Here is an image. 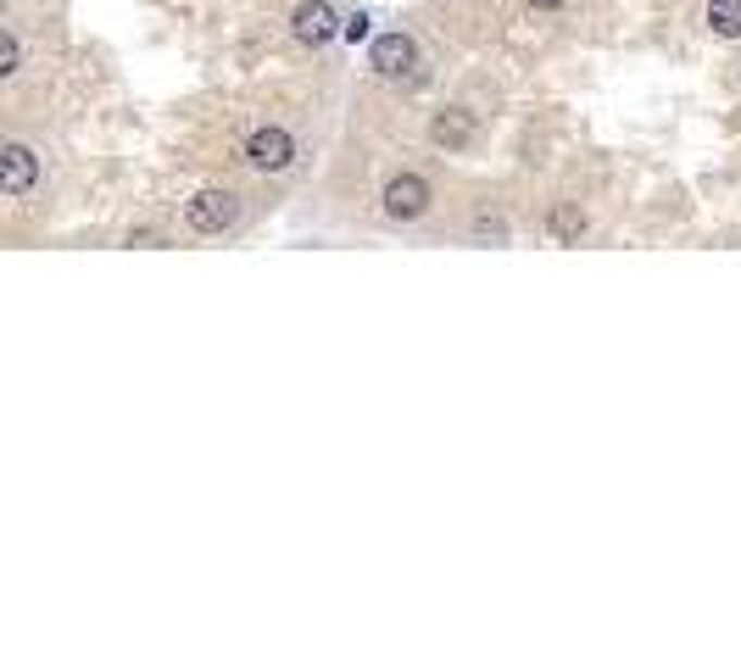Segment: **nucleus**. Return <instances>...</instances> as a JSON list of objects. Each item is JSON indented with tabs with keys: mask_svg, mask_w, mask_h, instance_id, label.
<instances>
[{
	"mask_svg": "<svg viewBox=\"0 0 741 668\" xmlns=\"http://www.w3.org/2000/svg\"><path fill=\"white\" fill-rule=\"evenodd\" d=\"M39 184V157L28 146H0V196H28Z\"/></svg>",
	"mask_w": 741,
	"mask_h": 668,
	"instance_id": "f257e3e1",
	"label": "nucleus"
},
{
	"mask_svg": "<svg viewBox=\"0 0 741 668\" xmlns=\"http://www.w3.org/2000/svg\"><path fill=\"white\" fill-rule=\"evenodd\" d=\"M424 207H430V184L419 178V173H396L391 184H385V212L391 218H424Z\"/></svg>",
	"mask_w": 741,
	"mask_h": 668,
	"instance_id": "f03ea898",
	"label": "nucleus"
},
{
	"mask_svg": "<svg viewBox=\"0 0 741 668\" xmlns=\"http://www.w3.org/2000/svg\"><path fill=\"white\" fill-rule=\"evenodd\" d=\"M235 196H229V189H201V196L190 201V228L196 234H223L229 223H235Z\"/></svg>",
	"mask_w": 741,
	"mask_h": 668,
	"instance_id": "7ed1b4c3",
	"label": "nucleus"
},
{
	"mask_svg": "<svg viewBox=\"0 0 741 668\" xmlns=\"http://www.w3.org/2000/svg\"><path fill=\"white\" fill-rule=\"evenodd\" d=\"M246 157H251V168H262V173H280V168H291V157H296V139H291L285 128H257L251 146H246Z\"/></svg>",
	"mask_w": 741,
	"mask_h": 668,
	"instance_id": "20e7f679",
	"label": "nucleus"
},
{
	"mask_svg": "<svg viewBox=\"0 0 741 668\" xmlns=\"http://www.w3.org/2000/svg\"><path fill=\"white\" fill-rule=\"evenodd\" d=\"M335 28H341V17H335V7H323V0H307V7H296V17H291V34L301 45H330Z\"/></svg>",
	"mask_w": 741,
	"mask_h": 668,
	"instance_id": "39448f33",
	"label": "nucleus"
},
{
	"mask_svg": "<svg viewBox=\"0 0 741 668\" xmlns=\"http://www.w3.org/2000/svg\"><path fill=\"white\" fill-rule=\"evenodd\" d=\"M374 67L385 78H407L412 67H419V51H412L407 34H385V39H374Z\"/></svg>",
	"mask_w": 741,
	"mask_h": 668,
	"instance_id": "423d86ee",
	"label": "nucleus"
},
{
	"mask_svg": "<svg viewBox=\"0 0 741 668\" xmlns=\"http://www.w3.org/2000/svg\"><path fill=\"white\" fill-rule=\"evenodd\" d=\"M430 139H435V146H446V151H462V146H474V112H462V107H446V112H435V123H430Z\"/></svg>",
	"mask_w": 741,
	"mask_h": 668,
	"instance_id": "0eeeda50",
	"label": "nucleus"
},
{
	"mask_svg": "<svg viewBox=\"0 0 741 668\" xmlns=\"http://www.w3.org/2000/svg\"><path fill=\"white\" fill-rule=\"evenodd\" d=\"M546 228H552V240H564V246H575L580 234H585V212H580V207H552Z\"/></svg>",
	"mask_w": 741,
	"mask_h": 668,
	"instance_id": "6e6552de",
	"label": "nucleus"
},
{
	"mask_svg": "<svg viewBox=\"0 0 741 668\" xmlns=\"http://www.w3.org/2000/svg\"><path fill=\"white\" fill-rule=\"evenodd\" d=\"M708 23L719 39H741V0H708Z\"/></svg>",
	"mask_w": 741,
	"mask_h": 668,
	"instance_id": "1a4fd4ad",
	"label": "nucleus"
},
{
	"mask_svg": "<svg viewBox=\"0 0 741 668\" xmlns=\"http://www.w3.org/2000/svg\"><path fill=\"white\" fill-rule=\"evenodd\" d=\"M17 67H23V45L12 34H0V78H12Z\"/></svg>",
	"mask_w": 741,
	"mask_h": 668,
	"instance_id": "9d476101",
	"label": "nucleus"
},
{
	"mask_svg": "<svg viewBox=\"0 0 741 668\" xmlns=\"http://www.w3.org/2000/svg\"><path fill=\"white\" fill-rule=\"evenodd\" d=\"M128 246H134V251H151V246H162V240H157V234H151V228H140V234H134V240H128Z\"/></svg>",
	"mask_w": 741,
	"mask_h": 668,
	"instance_id": "9b49d317",
	"label": "nucleus"
},
{
	"mask_svg": "<svg viewBox=\"0 0 741 668\" xmlns=\"http://www.w3.org/2000/svg\"><path fill=\"white\" fill-rule=\"evenodd\" d=\"M346 39H368V17H346Z\"/></svg>",
	"mask_w": 741,
	"mask_h": 668,
	"instance_id": "f8f14e48",
	"label": "nucleus"
},
{
	"mask_svg": "<svg viewBox=\"0 0 741 668\" xmlns=\"http://www.w3.org/2000/svg\"><path fill=\"white\" fill-rule=\"evenodd\" d=\"M530 7H541V12H552V7H564V0H530Z\"/></svg>",
	"mask_w": 741,
	"mask_h": 668,
	"instance_id": "ddd939ff",
	"label": "nucleus"
},
{
	"mask_svg": "<svg viewBox=\"0 0 741 668\" xmlns=\"http://www.w3.org/2000/svg\"><path fill=\"white\" fill-rule=\"evenodd\" d=\"M0 7H7V0H0Z\"/></svg>",
	"mask_w": 741,
	"mask_h": 668,
	"instance_id": "4468645a",
	"label": "nucleus"
}]
</instances>
